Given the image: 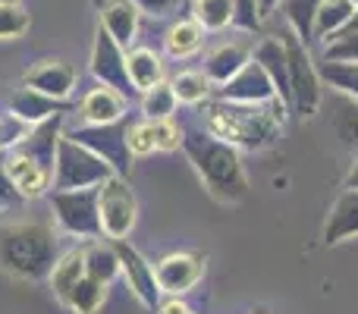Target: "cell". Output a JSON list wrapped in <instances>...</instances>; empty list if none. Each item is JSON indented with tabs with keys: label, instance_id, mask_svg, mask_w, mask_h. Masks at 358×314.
<instances>
[{
	"label": "cell",
	"instance_id": "6da1fadb",
	"mask_svg": "<svg viewBox=\"0 0 358 314\" xmlns=\"http://www.w3.org/2000/svg\"><path fill=\"white\" fill-rule=\"evenodd\" d=\"M286 107L280 98H271L267 104H236V101H204V129L236 148L261 151L277 138L280 126L286 120Z\"/></svg>",
	"mask_w": 358,
	"mask_h": 314
},
{
	"label": "cell",
	"instance_id": "7a4b0ae2",
	"mask_svg": "<svg viewBox=\"0 0 358 314\" xmlns=\"http://www.w3.org/2000/svg\"><path fill=\"white\" fill-rule=\"evenodd\" d=\"M182 155L214 201L236 204L248 195V179L236 145L210 136L208 129H182Z\"/></svg>",
	"mask_w": 358,
	"mask_h": 314
},
{
	"label": "cell",
	"instance_id": "3957f363",
	"mask_svg": "<svg viewBox=\"0 0 358 314\" xmlns=\"http://www.w3.org/2000/svg\"><path fill=\"white\" fill-rule=\"evenodd\" d=\"M60 258V242L48 223H13L0 229V267L10 277L38 283L48 280Z\"/></svg>",
	"mask_w": 358,
	"mask_h": 314
},
{
	"label": "cell",
	"instance_id": "277c9868",
	"mask_svg": "<svg viewBox=\"0 0 358 314\" xmlns=\"http://www.w3.org/2000/svg\"><path fill=\"white\" fill-rule=\"evenodd\" d=\"M50 210H54L57 227L73 239H98L101 229V210H98V185L88 189H54L50 192Z\"/></svg>",
	"mask_w": 358,
	"mask_h": 314
},
{
	"label": "cell",
	"instance_id": "5b68a950",
	"mask_svg": "<svg viewBox=\"0 0 358 314\" xmlns=\"http://www.w3.org/2000/svg\"><path fill=\"white\" fill-rule=\"evenodd\" d=\"M113 170L110 164H104L94 151H88L85 145H79L76 138H69L66 132L57 142V157H54V189H88V185H101L104 179H110Z\"/></svg>",
	"mask_w": 358,
	"mask_h": 314
},
{
	"label": "cell",
	"instance_id": "8992f818",
	"mask_svg": "<svg viewBox=\"0 0 358 314\" xmlns=\"http://www.w3.org/2000/svg\"><path fill=\"white\" fill-rule=\"evenodd\" d=\"M280 41L286 48V60H289V88H292V107L299 117H315L321 107V76H317V63L311 60L308 44L296 35V31H280Z\"/></svg>",
	"mask_w": 358,
	"mask_h": 314
},
{
	"label": "cell",
	"instance_id": "52a82bcc",
	"mask_svg": "<svg viewBox=\"0 0 358 314\" xmlns=\"http://www.w3.org/2000/svg\"><path fill=\"white\" fill-rule=\"evenodd\" d=\"M126 129L129 123L123 120H113V123H79L73 129H63L69 138H76L79 145H85L88 151H94L104 164H110V170L117 176H129L132 170V151L126 142Z\"/></svg>",
	"mask_w": 358,
	"mask_h": 314
},
{
	"label": "cell",
	"instance_id": "ba28073f",
	"mask_svg": "<svg viewBox=\"0 0 358 314\" xmlns=\"http://www.w3.org/2000/svg\"><path fill=\"white\" fill-rule=\"evenodd\" d=\"M98 210H101V229L107 239H129V233L138 223V198L132 192L129 179L117 176L98 185Z\"/></svg>",
	"mask_w": 358,
	"mask_h": 314
},
{
	"label": "cell",
	"instance_id": "9c48e42d",
	"mask_svg": "<svg viewBox=\"0 0 358 314\" xmlns=\"http://www.w3.org/2000/svg\"><path fill=\"white\" fill-rule=\"evenodd\" d=\"M88 69H92V76L101 82V85L117 88V92H123L126 98L136 94V88H132V82H129V73H126V48L101 22H98V29H94Z\"/></svg>",
	"mask_w": 358,
	"mask_h": 314
},
{
	"label": "cell",
	"instance_id": "30bf717a",
	"mask_svg": "<svg viewBox=\"0 0 358 314\" xmlns=\"http://www.w3.org/2000/svg\"><path fill=\"white\" fill-rule=\"evenodd\" d=\"M117 245V255H120V277L126 280L129 292L138 299V305L148 311H155L161 305V286H157V273H155V264L145 258L138 248H132L126 239H113Z\"/></svg>",
	"mask_w": 358,
	"mask_h": 314
},
{
	"label": "cell",
	"instance_id": "8fae6325",
	"mask_svg": "<svg viewBox=\"0 0 358 314\" xmlns=\"http://www.w3.org/2000/svg\"><path fill=\"white\" fill-rule=\"evenodd\" d=\"M204 258L201 252H170L164 255L155 264L157 273V286H161L164 296H185L189 290H195L204 277Z\"/></svg>",
	"mask_w": 358,
	"mask_h": 314
},
{
	"label": "cell",
	"instance_id": "7c38bea8",
	"mask_svg": "<svg viewBox=\"0 0 358 314\" xmlns=\"http://www.w3.org/2000/svg\"><path fill=\"white\" fill-rule=\"evenodd\" d=\"M6 173H10V183L16 185V192L22 195V201L48 195L50 183H54V166H48L19 145L6 151Z\"/></svg>",
	"mask_w": 358,
	"mask_h": 314
},
{
	"label": "cell",
	"instance_id": "4fadbf2b",
	"mask_svg": "<svg viewBox=\"0 0 358 314\" xmlns=\"http://www.w3.org/2000/svg\"><path fill=\"white\" fill-rule=\"evenodd\" d=\"M217 98L236 101V104H267L271 98H277V92H273V82L264 73V66L258 60H248L233 79L217 85Z\"/></svg>",
	"mask_w": 358,
	"mask_h": 314
},
{
	"label": "cell",
	"instance_id": "5bb4252c",
	"mask_svg": "<svg viewBox=\"0 0 358 314\" xmlns=\"http://www.w3.org/2000/svg\"><path fill=\"white\" fill-rule=\"evenodd\" d=\"M76 82H79L76 69L69 66L66 60H57V57H50V60H38L35 66L22 76V85L35 88V92H41V94H50V98H57V101L73 98Z\"/></svg>",
	"mask_w": 358,
	"mask_h": 314
},
{
	"label": "cell",
	"instance_id": "9a60e30c",
	"mask_svg": "<svg viewBox=\"0 0 358 314\" xmlns=\"http://www.w3.org/2000/svg\"><path fill=\"white\" fill-rule=\"evenodd\" d=\"M6 107H10L19 120H25L29 126L44 123V120L57 117V113H73L76 110L73 101H57V98H50V94H41L29 85L16 88V92L10 94V101H6Z\"/></svg>",
	"mask_w": 358,
	"mask_h": 314
},
{
	"label": "cell",
	"instance_id": "2e32d148",
	"mask_svg": "<svg viewBox=\"0 0 358 314\" xmlns=\"http://www.w3.org/2000/svg\"><path fill=\"white\" fill-rule=\"evenodd\" d=\"M126 110H129V98L110 85H101V82L76 104L82 123H113V120H123Z\"/></svg>",
	"mask_w": 358,
	"mask_h": 314
},
{
	"label": "cell",
	"instance_id": "e0dca14e",
	"mask_svg": "<svg viewBox=\"0 0 358 314\" xmlns=\"http://www.w3.org/2000/svg\"><path fill=\"white\" fill-rule=\"evenodd\" d=\"M358 236V189H343L336 201L330 204V214L324 220V242L340 245Z\"/></svg>",
	"mask_w": 358,
	"mask_h": 314
},
{
	"label": "cell",
	"instance_id": "ac0fdd59",
	"mask_svg": "<svg viewBox=\"0 0 358 314\" xmlns=\"http://www.w3.org/2000/svg\"><path fill=\"white\" fill-rule=\"evenodd\" d=\"M252 60H258L264 66V73L271 76L273 92L283 104H292V88H289V60H286V48L277 38H264L258 48H252Z\"/></svg>",
	"mask_w": 358,
	"mask_h": 314
},
{
	"label": "cell",
	"instance_id": "d6986e66",
	"mask_svg": "<svg viewBox=\"0 0 358 314\" xmlns=\"http://www.w3.org/2000/svg\"><path fill=\"white\" fill-rule=\"evenodd\" d=\"M252 60V48L242 41H229V44H220V48H214L208 57H204V69L201 73L210 79V85H223V82H229L236 73H239L245 63Z\"/></svg>",
	"mask_w": 358,
	"mask_h": 314
},
{
	"label": "cell",
	"instance_id": "ffe728a7",
	"mask_svg": "<svg viewBox=\"0 0 358 314\" xmlns=\"http://www.w3.org/2000/svg\"><path fill=\"white\" fill-rule=\"evenodd\" d=\"M138 16H142V10H138L132 0H107V3L101 6V25H104L126 50L132 48V41H136V35H138Z\"/></svg>",
	"mask_w": 358,
	"mask_h": 314
},
{
	"label": "cell",
	"instance_id": "44dd1931",
	"mask_svg": "<svg viewBox=\"0 0 358 314\" xmlns=\"http://www.w3.org/2000/svg\"><path fill=\"white\" fill-rule=\"evenodd\" d=\"M82 252H85V273L101 283H113L120 277V255L113 239L98 236V239H85L82 242Z\"/></svg>",
	"mask_w": 358,
	"mask_h": 314
},
{
	"label": "cell",
	"instance_id": "7402d4cb",
	"mask_svg": "<svg viewBox=\"0 0 358 314\" xmlns=\"http://www.w3.org/2000/svg\"><path fill=\"white\" fill-rule=\"evenodd\" d=\"M126 73L136 88V94L155 88L157 82H164V60L151 48H129L126 50Z\"/></svg>",
	"mask_w": 358,
	"mask_h": 314
},
{
	"label": "cell",
	"instance_id": "603a6c76",
	"mask_svg": "<svg viewBox=\"0 0 358 314\" xmlns=\"http://www.w3.org/2000/svg\"><path fill=\"white\" fill-rule=\"evenodd\" d=\"M107 292H110V283H101V280L82 273V280L66 292V299L60 305L73 314H98L107 302Z\"/></svg>",
	"mask_w": 358,
	"mask_h": 314
},
{
	"label": "cell",
	"instance_id": "cb8c5ba5",
	"mask_svg": "<svg viewBox=\"0 0 358 314\" xmlns=\"http://www.w3.org/2000/svg\"><path fill=\"white\" fill-rule=\"evenodd\" d=\"M201 44H204V29L192 16L179 19V22H173L164 31V50H167V57H173V60H185V57L198 54Z\"/></svg>",
	"mask_w": 358,
	"mask_h": 314
},
{
	"label": "cell",
	"instance_id": "d4e9b609",
	"mask_svg": "<svg viewBox=\"0 0 358 314\" xmlns=\"http://www.w3.org/2000/svg\"><path fill=\"white\" fill-rule=\"evenodd\" d=\"M82 273H85V252H82V245L79 248H69V252H63L60 258H57L54 271H50V277H48V283H50V290H54L57 302H63V299H66V292L79 283Z\"/></svg>",
	"mask_w": 358,
	"mask_h": 314
},
{
	"label": "cell",
	"instance_id": "484cf974",
	"mask_svg": "<svg viewBox=\"0 0 358 314\" xmlns=\"http://www.w3.org/2000/svg\"><path fill=\"white\" fill-rule=\"evenodd\" d=\"M330 123H334V132L349 151L358 155V98H349V94H340V98L330 101Z\"/></svg>",
	"mask_w": 358,
	"mask_h": 314
},
{
	"label": "cell",
	"instance_id": "4316f807",
	"mask_svg": "<svg viewBox=\"0 0 358 314\" xmlns=\"http://www.w3.org/2000/svg\"><path fill=\"white\" fill-rule=\"evenodd\" d=\"M355 3L352 0H321L317 6V16H315V41H330L334 35H340L346 29V22L352 19Z\"/></svg>",
	"mask_w": 358,
	"mask_h": 314
},
{
	"label": "cell",
	"instance_id": "83f0119b",
	"mask_svg": "<svg viewBox=\"0 0 358 314\" xmlns=\"http://www.w3.org/2000/svg\"><path fill=\"white\" fill-rule=\"evenodd\" d=\"M317 76H321V82H327L340 94L358 98V63L355 60H321L317 63Z\"/></svg>",
	"mask_w": 358,
	"mask_h": 314
},
{
	"label": "cell",
	"instance_id": "f1b7e54d",
	"mask_svg": "<svg viewBox=\"0 0 358 314\" xmlns=\"http://www.w3.org/2000/svg\"><path fill=\"white\" fill-rule=\"evenodd\" d=\"M321 0H280V10H283L289 29L302 38L305 44L315 41V16Z\"/></svg>",
	"mask_w": 358,
	"mask_h": 314
},
{
	"label": "cell",
	"instance_id": "f546056e",
	"mask_svg": "<svg viewBox=\"0 0 358 314\" xmlns=\"http://www.w3.org/2000/svg\"><path fill=\"white\" fill-rule=\"evenodd\" d=\"M170 85H173L179 104H192V107L204 104V101L210 98V92H214L210 79L201 73V69H185V73H176L173 79H170Z\"/></svg>",
	"mask_w": 358,
	"mask_h": 314
},
{
	"label": "cell",
	"instance_id": "4dcf8cb0",
	"mask_svg": "<svg viewBox=\"0 0 358 314\" xmlns=\"http://www.w3.org/2000/svg\"><path fill=\"white\" fill-rule=\"evenodd\" d=\"M192 19L204 31H223L227 25H233V0H195Z\"/></svg>",
	"mask_w": 358,
	"mask_h": 314
},
{
	"label": "cell",
	"instance_id": "1f68e13d",
	"mask_svg": "<svg viewBox=\"0 0 358 314\" xmlns=\"http://www.w3.org/2000/svg\"><path fill=\"white\" fill-rule=\"evenodd\" d=\"M176 92L173 85H170L167 79L157 82L155 88H148V92H142V113L145 120H164V117H173L176 113Z\"/></svg>",
	"mask_w": 358,
	"mask_h": 314
},
{
	"label": "cell",
	"instance_id": "d6a6232c",
	"mask_svg": "<svg viewBox=\"0 0 358 314\" xmlns=\"http://www.w3.org/2000/svg\"><path fill=\"white\" fill-rule=\"evenodd\" d=\"M31 16L22 10V3H6L0 6V41H16L29 31Z\"/></svg>",
	"mask_w": 358,
	"mask_h": 314
},
{
	"label": "cell",
	"instance_id": "836d02e7",
	"mask_svg": "<svg viewBox=\"0 0 358 314\" xmlns=\"http://www.w3.org/2000/svg\"><path fill=\"white\" fill-rule=\"evenodd\" d=\"M31 132V126L25 120H19L10 107H0V151H10L22 142Z\"/></svg>",
	"mask_w": 358,
	"mask_h": 314
},
{
	"label": "cell",
	"instance_id": "e575fe53",
	"mask_svg": "<svg viewBox=\"0 0 358 314\" xmlns=\"http://www.w3.org/2000/svg\"><path fill=\"white\" fill-rule=\"evenodd\" d=\"M126 142H129L132 157H148L151 151H155V129H151V120L129 123V129H126Z\"/></svg>",
	"mask_w": 358,
	"mask_h": 314
},
{
	"label": "cell",
	"instance_id": "d590c367",
	"mask_svg": "<svg viewBox=\"0 0 358 314\" xmlns=\"http://www.w3.org/2000/svg\"><path fill=\"white\" fill-rule=\"evenodd\" d=\"M151 129H155V151H176V148H182V129L176 126L173 117L151 120Z\"/></svg>",
	"mask_w": 358,
	"mask_h": 314
},
{
	"label": "cell",
	"instance_id": "8d00e7d4",
	"mask_svg": "<svg viewBox=\"0 0 358 314\" xmlns=\"http://www.w3.org/2000/svg\"><path fill=\"white\" fill-rule=\"evenodd\" d=\"M321 60H355L358 63V31H346V35H334L324 48Z\"/></svg>",
	"mask_w": 358,
	"mask_h": 314
},
{
	"label": "cell",
	"instance_id": "74e56055",
	"mask_svg": "<svg viewBox=\"0 0 358 314\" xmlns=\"http://www.w3.org/2000/svg\"><path fill=\"white\" fill-rule=\"evenodd\" d=\"M261 3L258 0H233V25L242 31H255L261 25Z\"/></svg>",
	"mask_w": 358,
	"mask_h": 314
},
{
	"label": "cell",
	"instance_id": "f35d334b",
	"mask_svg": "<svg viewBox=\"0 0 358 314\" xmlns=\"http://www.w3.org/2000/svg\"><path fill=\"white\" fill-rule=\"evenodd\" d=\"M19 201H22V195L16 192V185L10 183V173H6V151H0V210Z\"/></svg>",
	"mask_w": 358,
	"mask_h": 314
},
{
	"label": "cell",
	"instance_id": "ab89813d",
	"mask_svg": "<svg viewBox=\"0 0 358 314\" xmlns=\"http://www.w3.org/2000/svg\"><path fill=\"white\" fill-rule=\"evenodd\" d=\"M132 3L142 13H148V16H170L179 6V0H132Z\"/></svg>",
	"mask_w": 358,
	"mask_h": 314
},
{
	"label": "cell",
	"instance_id": "60d3db41",
	"mask_svg": "<svg viewBox=\"0 0 358 314\" xmlns=\"http://www.w3.org/2000/svg\"><path fill=\"white\" fill-rule=\"evenodd\" d=\"M192 308L182 302V296H170V299H161V305L155 308V314H189Z\"/></svg>",
	"mask_w": 358,
	"mask_h": 314
},
{
	"label": "cell",
	"instance_id": "b9f144b4",
	"mask_svg": "<svg viewBox=\"0 0 358 314\" xmlns=\"http://www.w3.org/2000/svg\"><path fill=\"white\" fill-rule=\"evenodd\" d=\"M346 189H358V155H355L352 166H349V173H346Z\"/></svg>",
	"mask_w": 358,
	"mask_h": 314
},
{
	"label": "cell",
	"instance_id": "7bdbcfd3",
	"mask_svg": "<svg viewBox=\"0 0 358 314\" xmlns=\"http://www.w3.org/2000/svg\"><path fill=\"white\" fill-rule=\"evenodd\" d=\"M258 3H261V16H271V13L280 6V0H258Z\"/></svg>",
	"mask_w": 358,
	"mask_h": 314
},
{
	"label": "cell",
	"instance_id": "ee69618b",
	"mask_svg": "<svg viewBox=\"0 0 358 314\" xmlns=\"http://www.w3.org/2000/svg\"><path fill=\"white\" fill-rule=\"evenodd\" d=\"M346 31H358V6H355V13H352V19L346 22V29L340 31V35H346Z\"/></svg>",
	"mask_w": 358,
	"mask_h": 314
},
{
	"label": "cell",
	"instance_id": "f6af8a7d",
	"mask_svg": "<svg viewBox=\"0 0 358 314\" xmlns=\"http://www.w3.org/2000/svg\"><path fill=\"white\" fill-rule=\"evenodd\" d=\"M6 3H22V0H0V6H6Z\"/></svg>",
	"mask_w": 358,
	"mask_h": 314
},
{
	"label": "cell",
	"instance_id": "bcb514c9",
	"mask_svg": "<svg viewBox=\"0 0 358 314\" xmlns=\"http://www.w3.org/2000/svg\"><path fill=\"white\" fill-rule=\"evenodd\" d=\"M252 314H267V311H252Z\"/></svg>",
	"mask_w": 358,
	"mask_h": 314
},
{
	"label": "cell",
	"instance_id": "7dc6e473",
	"mask_svg": "<svg viewBox=\"0 0 358 314\" xmlns=\"http://www.w3.org/2000/svg\"><path fill=\"white\" fill-rule=\"evenodd\" d=\"M352 3H355V6H358V0H352Z\"/></svg>",
	"mask_w": 358,
	"mask_h": 314
},
{
	"label": "cell",
	"instance_id": "c3c4849f",
	"mask_svg": "<svg viewBox=\"0 0 358 314\" xmlns=\"http://www.w3.org/2000/svg\"><path fill=\"white\" fill-rule=\"evenodd\" d=\"M189 314H192V311H189Z\"/></svg>",
	"mask_w": 358,
	"mask_h": 314
}]
</instances>
